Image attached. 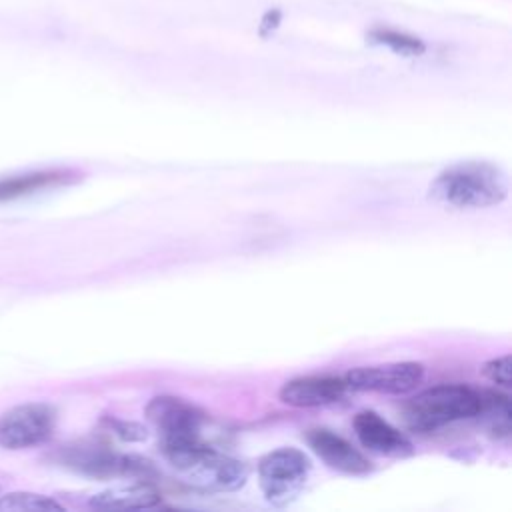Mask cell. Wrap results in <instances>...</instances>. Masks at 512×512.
<instances>
[{"instance_id":"obj_11","label":"cell","mask_w":512,"mask_h":512,"mask_svg":"<svg viewBox=\"0 0 512 512\" xmlns=\"http://www.w3.org/2000/svg\"><path fill=\"white\" fill-rule=\"evenodd\" d=\"M348 386L336 376H300L284 382L278 396L284 404L296 408H314L334 404L344 398Z\"/></svg>"},{"instance_id":"obj_1","label":"cell","mask_w":512,"mask_h":512,"mask_svg":"<svg viewBox=\"0 0 512 512\" xmlns=\"http://www.w3.org/2000/svg\"><path fill=\"white\" fill-rule=\"evenodd\" d=\"M160 450L186 484L204 492H232L246 484V462L222 454L198 436L160 438Z\"/></svg>"},{"instance_id":"obj_9","label":"cell","mask_w":512,"mask_h":512,"mask_svg":"<svg viewBox=\"0 0 512 512\" xmlns=\"http://www.w3.org/2000/svg\"><path fill=\"white\" fill-rule=\"evenodd\" d=\"M354 432L364 448L376 454L384 456H410L414 452L412 442L406 434H402L398 428H394L390 422H386L380 414L372 410H362L354 416Z\"/></svg>"},{"instance_id":"obj_2","label":"cell","mask_w":512,"mask_h":512,"mask_svg":"<svg viewBox=\"0 0 512 512\" xmlns=\"http://www.w3.org/2000/svg\"><path fill=\"white\" fill-rule=\"evenodd\" d=\"M432 200L452 208H488L508 196L504 172L480 160H466L444 168L428 188Z\"/></svg>"},{"instance_id":"obj_4","label":"cell","mask_w":512,"mask_h":512,"mask_svg":"<svg viewBox=\"0 0 512 512\" xmlns=\"http://www.w3.org/2000/svg\"><path fill=\"white\" fill-rule=\"evenodd\" d=\"M310 458L292 446L276 448L258 460V480L270 504L286 506L302 492L310 476Z\"/></svg>"},{"instance_id":"obj_18","label":"cell","mask_w":512,"mask_h":512,"mask_svg":"<svg viewBox=\"0 0 512 512\" xmlns=\"http://www.w3.org/2000/svg\"><path fill=\"white\" fill-rule=\"evenodd\" d=\"M114 430L124 440H142V438H146V428H142L134 422H114Z\"/></svg>"},{"instance_id":"obj_14","label":"cell","mask_w":512,"mask_h":512,"mask_svg":"<svg viewBox=\"0 0 512 512\" xmlns=\"http://www.w3.org/2000/svg\"><path fill=\"white\" fill-rule=\"evenodd\" d=\"M478 418L486 424V428L496 436V438H508L510 436V400L504 394L498 392H480V408H478Z\"/></svg>"},{"instance_id":"obj_6","label":"cell","mask_w":512,"mask_h":512,"mask_svg":"<svg viewBox=\"0 0 512 512\" xmlns=\"http://www.w3.org/2000/svg\"><path fill=\"white\" fill-rule=\"evenodd\" d=\"M424 380V366L420 362H388L378 366H360L344 376L352 390L404 394L414 390Z\"/></svg>"},{"instance_id":"obj_3","label":"cell","mask_w":512,"mask_h":512,"mask_svg":"<svg viewBox=\"0 0 512 512\" xmlns=\"http://www.w3.org/2000/svg\"><path fill=\"white\" fill-rule=\"evenodd\" d=\"M480 392L464 384H440L418 392L404 406V420L412 430L432 432L446 424L474 418Z\"/></svg>"},{"instance_id":"obj_10","label":"cell","mask_w":512,"mask_h":512,"mask_svg":"<svg viewBox=\"0 0 512 512\" xmlns=\"http://www.w3.org/2000/svg\"><path fill=\"white\" fill-rule=\"evenodd\" d=\"M306 442L314 454L330 468L344 474H366L372 470L370 460L356 450L346 438L328 428H312L306 432Z\"/></svg>"},{"instance_id":"obj_5","label":"cell","mask_w":512,"mask_h":512,"mask_svg":"<svg viewBox=\"0 0 512 512\" xmlns=\"http://www.w3.org/2000/svg\"><path fill=\"white\" fill-rule=\"evenodd\" d=\"M56 426V410L44 402H28L0 416V446L24 450L46 442Z\"/></svg>"},{"instance_id":"obj_16","label":"cell","mask_w":512,"mask_h":512,"mask_svg":"<svg viewBox=\"0 0 512 512\" xmlns=\"http://www.w3.org/2000/svg\"><path fill=\"white\" fill-rule=\"evenodd\" d=\"M370 38H372L374 44L386 46L392 52L402 54V56H418V54H422L426 50L424 44L418 38L394 32V30H376V32L370 34Z\"/></svg>"},{"instance_id":"obj_7","label":"cell","mask_w":512,"mask_h":512,"mask_svg":"<svg viewBox=\"0 0 512 512\" xmlns=\"http://www.w3.org/2000/svg\"><path fill=\"white\" fill-rule=\"evenodd\" d=\"M62 462L90 476H136L150 470L148 460L114 454L102 446H70L62 452Z\"/></svg>"},{"instance_id":"obj_8","label":"cell","mask_w":512,"mask_h":512,"mask_svg":"<svg viewBox=\"0 0 512 512\" xmlns=\"http://www.w3.org/2000/svg\"><path fill=\"white\" fill-rule=\"evenodd\" d=\"M148 420L158 428L160 438L198 436L202 412L176 396H154L146 406Z\"/></svg>"},{"instance_id":"obj_12","label":"cell","mask_w":512,"mask_h":512,"mask_svg":"<svg viewBox=\"0 0 512 512\" xmlns=\"http://www.w3.org/2000/svg\"><path fill=\"white\" fill-rule=\"evenodd\" d=\"M160 492L146 484H122L108 490H102L90 498V506L98 510H144L160 504Z\"/></svg>"},{"instance_id":"obj_13","label":"cell","mask_w":512,"mask_h":512,"mask_svg":"<svg viewBox=\"0 0 512 512\" xmlns=\"http://www.w3.org/2000/svg\"><path fill=\"white\" fill-rule=\"evenodd\" d=\"M70 176L72 174L66 170H46V172H32V174H22L14 178H4L0 180V202L28 196L36 190L68 182Z\"/></svg>"},{"instance_id":"obj_17","label":"cell","mask_w":512,"mask_h":512,"mask_svg":"<svg viewBox=\"0 0 512 512\" xmlns=\"http://www.w3.org/2000/svg\"><path fill=\"white\" fill-rule=\"evenodd\" d=\"M482 374L490 382L500 384L504 388H510V384H512V358H510V354H504V356L488 360L482 366Z\"/></svg>"},{"instance_id":"obj_15","label":"cell","mask_w":512,"mask_h":512,"mask_svg":"<svg viewBox=\"0 0 512 512\" xmlns=\"http://www.w3.org/2000/svg\"><path fill=\"white\" fill-rule=\"evenodd\" d=\"M0 510H16V512H56L64 510L62 504L56 500L34 494V492H12L6 496H0Z\"/></svg>"}]
</instances>
